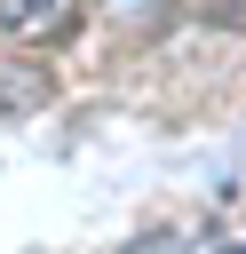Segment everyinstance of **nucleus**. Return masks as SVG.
Listing matches in <instances>:
<instances>
[{
  "instance_id": "f257e3e1",
  "label": "nucleus",
  "mask_w": 246,
  "mask_h": 254,
  "mask_svg": "<svg viewBox=\"0 0 246 254\" xmlns=\"http://www.w3.org/2000/svg\"><path fill=\"white\" fill-rule=\"evenodd\" d=\"M48 95H56V79H48L40 64H32V71H24V64H0V103H8V111H40Z\"/></svg>"
},
{
  "instance_id": "f03ea898",
  "label": "nucleus",
  "mask_w": 246,
  "mask_h": 254,
  "mask_svg": "<svg viewBox=\"0 0 246 254\" xmlns=\"http://www.w3.org/2000/svg\"><path fill=\"white\" fill-rule=\"evenodd\" d=\"M56 8H63V0H0V24H8L16 40H32L40 24H56Z\"/></svg>"
},
{
  "instance_id": "7ed1b4c3",
  "label": "nucleus",
  "mask_w": 246,
  "mask_h": 254,
  "mask_svg": "<svg viewBox=\"0 0 246 254\" xmlns=\"http://www.w3.org/2000/svg\"><path fill=\"white\" fill-rule=\"evenodd\" d=\"M222 254H246V246H222Z\"/></svg>"
}]
</instances>
